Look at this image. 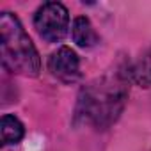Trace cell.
<instances>
[{
  "label": "cell",
  "mask_w": 151,
  "mask_h": 151,
  "mask_svg": "<svg viewBox=\"0 0 151 151\" xmlns=\"http://www.w3.org/2000/svg\"><path fill=\"white\" fill-rule=\"evenodd\" d=\"M126 94V86L119 77L91 84L80 93L77 117L94 124L98 130H105L119 117Z\"/></svg>",
  "instance_id": "cell-1"
},
{
  "label": "cell",
  "mask_w": 151,
  "mask_h": 151,
  "mask_svg": "<svg viewBox=\"0 0 151 151\" xmlns=\"http://www.w3.org/2000/svg\"><path fill=\"white\" fill-rule=\"evenodd\" d=\"M48 69L64 84H73L80 78V59L69 46H60L48 59Z\"/></svg>",
  "instance_id": "cell-4"
},
{
  "label": "cell",
  "mask_w": 151,
  "mask_h": 151,
  "mask_svg": "<svg viewBox=\"0 0 151 151\" xmlns=\"http://www.w3.org/2000/svg\"><path fill=\"white\" fill-rule=\"evenodd\" d=\"M130 75H132V80L137 86H140V87L151 86V46L133 64V68L130 69Z\"/></svg>",
  "instance_id": "cell-6"
},
{
  "label": "cell",
  "mask_w": 151,
  "mask_h": 151,
  "mask_svg": "<svg viewBox=\"0 0 151 151\" xmlns=\"http://www.w3.org/2000/svg\"><path fill=\"white\" fill-rule=\"evenodd\" d=\"M71 36H73V41L82 48H91L98 43V34H96L94 27L91 25L89 18H86V16L75 18Z\"/></svg>",
  "instance_id": "cell-5"
},
{
  "label": "cell",
  "mask_w": 151,
  "mask_h": 151,
  "mask_svg": "<svg viewBox=\"0 0 151 151\" xmlns=\"http://www.w3.org/2000/svg\"><path fill=\"white\" fill-rule=\"evenodd\" d=\"M0 132H2V144H16L25 135V128L20 123V119L14 116H9V114H6L2 117Z\"/></svg>",
  "instance_id": "cell-7"
},
{
  "label": "cell",
  "mask_w": 151,
  "mask_h": 151,
  "mask_svg": "<svg viewBox=\"0 0 151 151\" xmlns=\"http://www.w3.org/2000/svg\"><path fill=\"white\" fill-rule=\"evenodd\" d=\"M0 53L4 68L11 73L25 77H36L39 73V53L20 20L11 13L0 14Z\"/></svg>",
  "instance_id": "cell-2"
},
{
  "label": "cell",
  "mask_w": 151,
  "mask_h": 151,
  "mask_svg": "<svg viewBox=\"0 0 151 151\" xmlns=\"http://www.w3.org/2000/svg\"><path fill=\"white\" fill-rule=\"evenodd\" d=\"M34 27L45 41L48 43L62 41L69 27L68 9L59 2L43 4L37 9V13L34 14Z\"/></svg>",
  "instance_id": "cell-3"
}]
</instances>
